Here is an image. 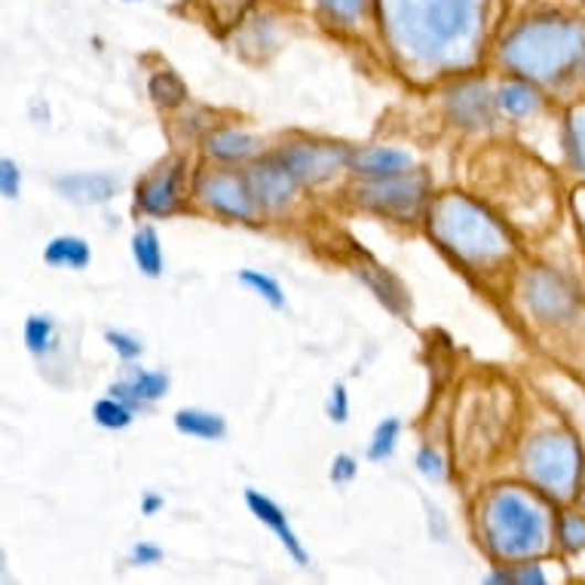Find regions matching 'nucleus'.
Here are the masks:
<instances>
[{
    "label": "nucleus",
    "mask_w": 585,
    "mask_h": 585,
    "mask_svg": "<svg viewBox=\"0 0 585 585\" xmlns=\"http://www.w3.org/2000/svg\"><path fill=\"white\" fill-rule=\"evenodd\" d=\"M393 41L429 65L460 62L481 31V0H381Z\"/></svg>",
    "instance_id": "obj_1"
},
{
    "label": "nucleus",
    "mask_w": 585,
    "mask_h": 585,
    "mask_svg": "<svg viewBox=\"0 0 585 585\" xmlns=\"http://www.w3.org/2000/svg\"><path fill=\"white\" fill-rule=\"evenodd\" d=\"M503 59L533 81H559L585 59V28L567 19H536L503 43Z\"/></svg>",
    "instance_id": "obj_2"
},
{
    "label": "nucleus",
    "mask_w": 585,
    "mask_h": 585,
    "mask_svg": "<svg viewBox=\"0 0 585 585\" xmlns=\"http://www.w3.org/2000/svg\"><path fill=\"white\" fill-rule=\"evenodd\" d=\"M433 233L466 260H490L506 252V233L481 205L445 196L433 209Z\"/></svg>",
    "instance_id": "obj_3"
},
{
    "label": "nucleus",
    "mask_w": 585,
    "mask_h": 585,
    "mask_svg": "<svg viewBox=\"0 0 585 585\" xmlns=\"http://www.w3.org/2000/svg\"><path fill=\"white\" fill-rule=\"evenodd\" d=\"M488 540L503 559H528L545 545V518L518 493H497L488 506Z\"/></svg>",
    "instance_id": "obj_4"
},
{
    "label": "nucleus",
    "mask_w": 585,
    "mask_h": 585,
    "mask_svg": "<svg viewBox=\"0 0 585 585\" xmlns=\"http://www.w3.org/2000/svg\"><path fill=\"white\" fill-rule=\"evenodd\" d=\"M528 476L552 497L559 500H571L583 476V457L576 442L561 433H545V436L533 438L528 448Z\"/></svg>",
    "instance_id": "obj_5"
},
{
    "label": "nucleus",
    "mask_w": 585,
    "mask_h": 585,
    "mask_svg": "<svg viewBox=\"0 0 585 585\" xmlns=\"http://www.w3.org/2000/svg\"><path fill=\"white\" fill-rule=\"evenodd\" d=\"M426 196V181L417 176H374V181H365L359 188V203L368 209H377L386 215L408 219L421 209Z\"/></svg>",
    "instance_id": "obj_6"
},
{
    "label": "nucleus",
    "mask_w": 585,
    "mask_h": 585,
    "mask_svg": "<svg viewBox=\"0 0 585 585\" xmlns=\"http://www.w3.org/2000/svg\"><path fill=\"white\" fill-rule=\"evenodd\" d=\"M245 184H248V193H252L255 203L264 205V209H279V205H286L291 200L298 178L283 163V157H276V160L255 166L245 176Z\"/></svg>",
    "instance_id": "obj_7"
},
{
    "label": "nucleus",
    "mask_w": 585,
    "mask_h": 585,
    "mask_svg": "<svg viewBox=\"0 0 585 585\" xmlns=\"http://www.w3.org/2000/svg\"><path fill=\"white\" fill-rule=\"evenodd\" d=\"M200 196L212 209H219L231 219H248L252 215V193H248V184L240 181L236 176H227V172H219V176H205L200 181Z\"/></svg>",
    "instance_id": "obj_8"
},
{
    "label": "nucleus",
    "mask_w": 585,
    "mask_h": 585,
    "mask_svg": "<svg viewBox=\"0 0 585 585\" xmlns=\"http://www.w3.org/2000/svg\"><path fill=\"white\" fill-rule=\"evenodd\" d=\"M528 304L540 319H564L573 310V295L559 276L536 273L528 283Z\"/></svg>",
    "instance_id": "obj_9"
},
{
    "label": "nucleus",
    "mask_w": 585,
    "mask_h": 585,
    "mask_svg": "<svg viewBox=\"0 0 585 585\" xmlns=\"http://www.w3.org/2000/svg\"><path fill=\"white\" fill-rule=\"evenodd\" d=\"M245 503H248L252 515L258 518L260 524H267V528H270V531L283 540V545H286L291 559L298 561V564H307V552H304V545H300V540L295 536V531L288 528L286 512L273 503L270 497H264V493H258V490H245Z\"/></svg>",
    "instance_id": "obj_10"
},
{
    "label": "nucleus",
    "mask_w": 585,
    "mask_h": 585,
    "mask_svg": "<svg viewBox=\"0 0 585 585\" xmlns=\"http://www.w3.org/2000/svg\"><path fill=\"white\" fill-rule=\"evenodd\" d=\"M279 157L295 172L298 181H304V178H328L334 172V166L341 163V150L313 148V145H291Z\"/></svg>",
    "instance_id": "obj_11"
},
{
    "label": "nucleus",
    "mask_w": 585,
    "mask_h": 585,
    "mask_svg": "<svg viewBox=\"0 0 585 585\" xmlns=\"http://www.w3.org/2000/svg\"><path fill=\"white\" fill-rule=\"evenodd\" d=\"M55 191L77 205L108 203L120 191V181L114 176H62L55 178Z\"/></svg>",
    "instance_id": "obj_12"
},
{
    "label": "nucleus",
    "mask_w": 585,
    "mask_h": 585,
    "mask_svg": "<svg viewBox=\"0 0 585 585\" xmlns=\"http://www.w3.org/2000/svg\"><path fill=\"white\" fill-rule=\"evenodd\" d=\"M178 178H181V166L172 163L166 166L160 176L148 178L141 188H138V205L148 212V215H169L176 209L178 200Z\"/></svg>",
    "instance_id": "obj_13"
},
{
    "label": "nucleus",
    "mask_w": 585,
    "mask_h": 585,
    "mask_svg": "<svg viewBox=\"0 0 585 585\" xmlns=\"http://www.w3.org/2000/svg\"><path fill=\"white\" fill-rule=\"evenodd\" d=\"M169 390V377L157 374V371H136L129 381H120L110 386V395H117L129 408H141L145 402H157L163 398Z\"/></svg>",
    "instance_id": "obj_14"
},
{
    "label": "nucleus",
    "mask_w": 585,
    "mask_h": 585,
    "mask_svg": "<svg viewBox=\"0 0 585 585\" xmlns=\"http://www.w3.org/2000/svg\"><path fill=\"white\" fill-rule=\"evenodd\" d=\"M454 117L469 126V129H478V126H488L490 123V98L485 86H464L457 96H454Z\"/></svg>",
    "instance_id": "obj_15"
},
{
    "label": "nucleus",
    "mask_w": 585,
    "mask_h": 585,
    "mask_svg": "<svg viewBox=\"0 0 585 585\" xmlns=\"http://www.w3.org/2000/svg\"><path fill=\"white\" fill-rule=\"evenodd\" d=\"M176 429L191 438H205V442H215L227 433V423L219 414L200 408H181L176 414Z\"/></svg>",
    "instance_id": "obj_16"
},
{
    "label": "nucleus",
    "mask_w": 585,
    "mask_h": 585,
    "mask_svg": "<svg viewBox=\"0 0 585 585\" xmlns=\"http://www.w3.org/2000/svg\"><path fill=\"white\" fill-rule=\"evenodd\" d=\"M359 279H365L368 286L374 288V295H377L393 313H405V310H408V295H405V288L386 270L374 267V264H365V267H359Z\"/></svg>",
    "instance_id": "obj_17"
},
{
    "label": "nucleus",
    "mask_w": 585,
    "mask_h": 585,
    "mask_svg": "<svg viewBox=\"0 0 585 585\" xmlns=\"http://www.w3.org/2000/svg\"><path fill=\"white\" fill-rule=\"evenodd\" d=\"M43 258L50 267H68V270H83L89 264V245L81 236H59L46 245Z\"/></svg>",
    "instance_id": "obj_18"
},
{
    "label": "nucleus",
    "mask_w": 585,
    "mask_h": 585,
    "mask_svg": "<svg viewBox=\"0 0 585 585\" xmlns=\"http://www.w3.org/2000/svg\"><path fill=\"white\" fill-rule=\"evenodd\" d=\"M205 148L219 160H245V157H252L258 150V141L240 132V129H219V132L209 136Z\"/></svg>",
    "instance_id": "obj_19"
},
{
    "label": "nucleus",
    "mask_w": 585,
    "mask_h": 585,
    "mask_svg": "<svg viewBox=\"0 0 585 585\" xmlns=\"http://www.w3.org/2000/svg\"><path fill=\"white\" fill-rule=\"evenodd\" d=\"M132 258H136L138 270L157 279L163 273V248H160V236L153 227H141L132 236Z\"/></svg>",
    "instance_id": "obj_20"
},
{
    "label": "nucleus",
    "mask_w": 585,
    "mask_h": 585,
    "mask_svg": "<svg viewBox=\"0 0 585 585\" xmlns=\"http://www.w3.org/2000/svg\"><path fill=\"white\" fill-rule=\"evenodd\" d=\"M355 169L359 172H365V176H393V172H402V169H408L411 157L408 153H402V150H365V153H359L353 160Z\"/></svg>",
    "instance_id": "obj_21"
},
{
    "label": "nucleus",
    "mask_w": 585,
    "mask_h": 585,
    "mask_svg": "<svg viewBox=\"0 0 585 585\" xmlns=\"http://www.w3.org/2000/svg\"><path fill=\"white\" fill-rule=\"evenodd\" d=\"M93 421L98 426H105V429H126L132 423V408L126 402H120L117 395L98 398L96 405H93Z\"/></svg>",
    "instance_id": "obj_22"
},
{
    "label": "nucleus",
    "mask_w": 585,
    "mask_h": 585,
    "mask_svg": "<svg viewBox=\"0 0 585 585\" xmlns=\"http://www.w3.org/2000/svg\"><path fill=\"white\" fill-rule=\"evenodd\" d=\"M150 98L153 102H160V105H181L184 98H188V86L178 81L176 74H169V71H160V74H153L148 83Z\"/></svg>",
    "instance_id": "obj_23"
},
{
    "label": "nucleus",
    "mask_w": 585,
    "mask_h": 585,
    "mask_svg": "<svg viewBox=\"0 0 585 585\" xmlns=\"http://www.w3.org/2000/svg\"><path fill=\"white\" fill-rule=\"evenodd\" d=\"M497 105H500L509 117H528V114L536 108V96H533L528 86L512 83V86H503V89H500Z\"/></svg>",
    "instance_id": "obj_24"
},
{
    "label": "nucleus",
    "mask_w": 585,
    "mask_h": 585,
    "mask_svg": "<svg viewBox=\"0 0 585 585\" xmlns=\"http://www.w3.org/2000/svg\"><path fill=\"white\" fill-rule=\"evenodd\" d=\"M240 283H245L252 291H258L260 298L267 300L270 307H276V310H283V307H286V295H283V288H279V283L270 279L267 273L243 270L240 273Z\"/></svg>",
    "instance_id": "obj_25"
},
{
    "label": "nucleus",
    "mask_w": 585,
    "mask_h": 585,
    "mask_svg": "<svg viewBox=\"0 0 585 585\" xmlns=\"http://www.w3.org/2000/svg\"><path fill=\"white\" fill-rule=\"evenodd\" d=\"M55 341V328L46 316H28L25 322V347L34 355H43Z\"/></svg>",
    "instance_id": "obj_26"
},
{
    "label": "nucleus",
    "mask_w": 585,
    "mask_h": 585,
    "mask_svg": "<svg viewBox=\"0 0 585 585\" xmlns=\"http://www.w3.org/2000/svg\"><path fill=\"white\" fill-rule=\"evenodd\" d=\"M567 150L576 169H585V108H576L567 117Z\"/></svg>",
    "instance_id": "obj_27"
},
{
    "label": "nucleus",
    "mask_w": 585,
    "mask_h": 585,
    "mask_svg": "<svg viewBox=\"0 0 585 585\" xmlns=\"http://www.w3.org/2000/svg\"><path fill=\"white\" fill-rule=\"evenodd\" d=\"M398 421L390 417V421H383L377 429H374V438H371V448H368V457L371 460H386L390 454L395 450V438H398Z\"/></svg>",
    "instance_id": "obj_28"
},
{
    "label": "nucleus",
    "mask_w": 585,
    "mask_h": 585,
    "mask_svg": "<svg viewBox=\"0 0 585 585\" xmlns=\"http://www.w3.org/2000/svg\"><path fill=\"white\" fill-rule=\"evenodd\" d=\"M561 540H564V545H567L571 552L583 549L585 545V518H579V515L564 518V521H561Z\"/></svg>",
    "instance_id": "obj_29"
},
{
    "label": "nucleus",
    "mask_w": 585,
    "mask_h": 585,
    "mask_svg": "<svg viewBox=\"0 0 585 585\" xmlns=\"http://www.w3.org/2000/svg\"><path fill=\"white\" fill-rule=\"evenodd\" d=\"M105 341H108L110 347L117 350V355H123V359H138L141 350H145L141 341H136V338H132V334H126V331H108V334H105Z\"/></svg>",
    "instance_id": "obj_30"
},
{
    "label": "nucleus",
    "mask_w": 585,
    "mask_h": 585,
    "mask_svg": "<svg viewBox=\"0 0 585 585\" xmlns=\"http://www.w3.org/2000/svg\"><path fill=\"white\" fill-rule=\"evenodd\" d=\"M328 417L334 423H347V417H350V402H347V386L343 383H334V390H331Z\"/></svg>",
    "instance_id": "obj_31"
},
{
    "label": "nucleus",
    "mask_w": 585,
    "mask_h": 585,
    "mask_svg": "<svg viewBox=\"0 0 585 585\" xmlns=\"http://www.w3.org/2000/svg\"><path fill=\"white\" fill-rule=\"evenodd\" d=\"M362 3L365 0H322V7H326L328 13L334 15V19H341V22H353L359 10H362Z\"/></svg>",
    "instance_id": "obj_32"
},
{
    "label": "nucleus",
    "mask_w": 585,
    "mask_h": 585,
    "mask_svg": "<svg viewBox=\"0 0 585 585\" xmlns=\"http://www.w3.org/2000/svg\"><path fill=\"white\" fill-rule=\"evenodd\" d=\"M0 188H3V196L13 200L19 196V166L13 160H3L0 163Z\"/></svg>",
    "instance_id": "obj_33"
},
{
    "label": "nucleus",
    "mask_w": 585,
    "mask_h": 585,
    "mask_svg": "<svg viewBox=\"0 0 585 585\" xmlns=\"http://www.w3.org/2000/svg\"><path fill=\"white\" fill-rule=\"evenodd\" d=\"M417 469H421L426 478H442V457H438L433 448H423L417 454Z\"/></svg>",
    "instance_id": "obj_34"
},
{
    "label": "nucleus",
    "mask_w": 585,
    "mask_h": 585,
    "mask_svg": "<svg viewBox=\"0 0 585 585\" xmlns=\"http://www.w3.org/2000/svg\"><path fill=\"white\" fill-rule=\"evenodd\" d=\"M488 579L490 583H543L545 576L536 567H528V571L521 573H493Z\"/></svg>",
    "instance_id": "obj_35"
},
{
    "label": "nucleus",
    "mask_w": 585,
    "mask_h": 585,
    "mask_svg": "<svg viewBox=\"0 0 585 585\" xmlns=\"http://www.w3.org/2000/svg\"><path fill=\"white\" fill-rule=\"evenodd\" d=\"M129 559H132V564H136V567H148V564H157V561L163 559V552H160L157 545L138 543L136 549H132V555H129Z\"/></svg>",
    "instance_id": "obj_36"
},
{
    "label": "nucleus",
    "mask_w": 585,
    "mask_h": 585,
    "mask_svg": "<svg viewBox=\"0 0 585 585\" xmlns=\"http://www.w3.org/2000/svg\"><path fill=\"white\" fill-rule=\"evenodd\" d=\"M331 478H334L338 485H343V481H350V478H355V460H353V457H347V454H341V457L334 460V466H331Z\"/></svg>",
    "instance_id": "obj_37"
},
{
    "label": "nucleus",
    "mask_w": 585,
    "mask_h": 585,
    "mask_svg": "<svg viewBox=\"0 0 585 585\" xmlns=\"http://www.w3.org/2000/svg\"><path fill=\"white\" fill-rule=\"evenodd\" d=\"M160 509H163V497L148 493V497H145V503H141V512H145V515H153V512H160Z\"/></svg>",
    "instance_id": "obj_38"
},
{
    "label": "nucleus",
    "mask_w": 585,
    "mask_h": 585,
    "mask_svg": "<svg viewBox=\"0 0 585 585\" xmlns=\"http://www.w3.org/2000/svg\"><path fill=\"white\" fill-rule=\"evenodd\" d=\"M126 3H136V0H126Z\"/></svg>",
    "instance_id": "obj_39"
}]
</instances>
